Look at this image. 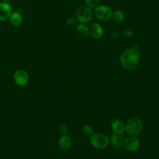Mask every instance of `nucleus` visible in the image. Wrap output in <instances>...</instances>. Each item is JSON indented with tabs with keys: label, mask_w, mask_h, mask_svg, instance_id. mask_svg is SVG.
Segmentation results:
<instances>
[{
	"label": "nucleus",
	"mask_w": 159,
	"mask_h": 159,
	"mask_svg": "<svg viewBox=\"0 0 159 159\" xmlns=\"http://www.w3.org/2000/svg\"><path fill=\"white\" fill-rule=\"evenodd\" d=\"M140 60L139 52L132 48L124 50L120 55V61L122 66L127 70H133L138 65Z\"/></svg>",
	"instance_id": "1"
},
{
	"label": "nucleus",
	"mask_w": 159,
	"mask_h": 159,
	"mask_svg": "<svg viewBox=\"0 0 159 159\" xmlns=\"http://www.w3.org/2000/svg\"><path fill=\"white\" fill-rule=\"evenodd\" d=\"M142 129V123L137 117H132L129 119L125 124V131L130 135L139 134Z\"/></svg>",
	"instance_id": "2"
},
{
	"label": "nucleus",
	"mask_w": 159,
	"mask_h": 159,
	"mask_svg": "<svg viewBox=\"0 0 159 159\" xmlns=\"http://www.w3.org/2000/svg\"><path fill=\"white\" fill-rule=\"evenodd\" d=\"M91 144L96 148H104L107 147L109 143V138L102 133H97L93 134L89 139Z\"/></svg>",
	"instance_id": "3"
},
{
	"label": "nucleus",
	"mask_w": 159,
	"mask_h": 159,
	"mask_svg": "<svg viewBox=\"0 0 159 159\" xmlns=\"http://www.w3.org/2000/svg\"><path fill=\"white\" fill-rule=\"evenodd\" d=\"M92 17V12L88 6L80 7L76 12V20L81 23L89 22Z\"/></svg>",
	"instance_id": "4"
},
{
	"label": "nucleus",
	"mask_w": 159,
	"mask_h": 159,
	"mask_svg": "<svg viewBox=\"0 0 159 159\" xmlns=\"http://www.w3.org/2000/svg\"><path fill=\"white\" fill-rule=\"evenodd\" d=\"M94 14L96 17L101 20H107L112 16V9L106 6H99L95 8Z\"/></svg>",
	"instance_id": "5"
},
{
	"label": "nucleus",
	"mask_w": 159,
	"mask_h": 159,
	"mask_svg": "<svg viewBox=\"0 0 159 159\" xmlns=\"http://www.w3.org/2000/svg\"><path fill=\"white\" fill-rule=\"evenodd\" d=\"M14 80L19 86L25 85L29 81V75L24 70H18L14 74Z\"/></svg>",
	"instance_id": "6"
},
{
	"label": "nucleus",
	"mask_w": 159,
	"mask_h": 159,
	"mask_svg": "<svg viewBox=\"0 0 159 159\" xmlns=\"http://www.w3.org/2000/svg\"><path fill=\"white\" fill-rule=\"evenodd\" d=\"M12 14V7L9 2H0V20H7Z\"/></svg>",
	"instance_id": "7"
},
{
	"label": "nucleus",
	"mask_w": 159,
	"mask_h": 159,
	"mask_svg": "<svg viewBox=\"0 0 159 159\" xmlns=\"http://www.w3.org/2000/svg\"><path fill=\"white\" fill-rule=\"evenodd\" d=\"M139 145L140 142L139 139L134 135L128 137L124 141V147L125 149L129 152H134L137 150Z\"/></svg>",
	"instance_id": "8"
},
{
	"label": "nucleus",
	"mask_w": 159,
	"mask_h": 159,
	"mask_svg": "<svg viewBox=\"0 0 159 159\" xmlns=\"http://www.w3.org/2000/svg\"><path fill=\"white\" fill-rule=\"evenodd\" d=\"M125 139L120 134H115L111 137V143L116 148H120L124 145Z\"/></svg>",
	"instance_id": "9"
},
{
	"label": "nucleus",
	"mask_w": 159,
	"mask_h": 159,
	"mask_svg": "<svg viewBox=\"0 0 159 159\" xmlns=\"http://www.w3.org/2000/svg\"><path fill=\"white\" fill-rule=\"evenodd\" d=\"M89 33L93 37L99 39L103 35V29L100 24L98 23H93L89 27Z\"/></svg>",
	"instance_id": "10"
},
{
	"label": "nucleus",
	"mask_w": 159,
	"mask_h": 159,
	"mask_svg": "<svg viewBox=\"0 0 159 159\" xmlns=\"http://www.w3.org/2000/svg\"><path fill=\"white\" fill-rule=\"evenodd\" d=\"M111 129L116 134H121L125 130V125L120 120H114L111 123Z\"/></svg>",
	"instance_id": "11"
},
{
	"label": "nucleus",
	"mask_w": 159,
	"mask_h": 159,
	"mask_svg": "<svg viewBox=\"0 0 159 159\" xmlns=\"http://www.w3.org/2000/svg\"><path fill=\"white\" fill-rule=\"evenodd\" d=\"M9 19L11 24L15 27L19 26L22 22V17L21 14L17 12H12Z\"/></svg>",
	"instance_id": "12"
},
{
	"label": "nucleus",
	"mask_w": 159,
	"mask_h": 159,
	"mask_svg": "<svg viewBox=\"0 0 159 159\" xmlns=\"http://www.w3.org/2000/svg\"><path fill=\"white\" fill-rule=\"evenodd\" d=\"M58 145L63 150L68 149L71 145L70 138L66 135H63L58 140Z\"/></svg>",
	"instance_id": "13"
},
{
	"label": "nucleus",
	"mask_w": 159,
	"mask_h": 159,
	"mask_svg": "<svg viewBox=\"0 0 159 159\" xmlns=\"http://www.w3.org/2000/svg\"><path fill=\"white\" fill-rule=\"evenodd\" d=\"M76 31L80 36L86 37L89 34V29L84 24H80L76 27Z\"/></svg>",
	"instance_id": "14"
},
{
	"label": "nucleus",
	"mask_w": 159,
	"mask_h": 159,
	"mask_svg": "<svg viewBox=\"0 0 159 159\" xmlns=\"http://www.w3.org/2000/svg\"><path fill=\"white\" fill-rule=\"evenodd\" d=\"M113 20L116 22H120L124 19V14L120 11H116L112 13Z\"/></svg>",
	"instance_id": "15"
},
{
	"label": "nucleus",
	"mask_w": 159,
	"mask_h": 159,
	"mask_svg": "<svg viewBox=\"0 0 159 159\" xmlns=\"http://www.w3.org/2000/svg\"><path fill=\"white\" fill-rule=\"evenodd\" d=\"M82 133L86 137H91L93 134V130L90 125H86L81 128Z\"/></svg>",
	"instance_id": "16"
},
{
	"label": "nucleus",
	"mask_w": 159,
	"mask_h": 159,
	"mask_svg": "<svg viewBox=\"0 0 159 159\" xmlns=\"http://www.w3.org/2000/svg\"><path fill=\"white\" fill-rule=\"evenodd\" d=\"M100 0H85V2L88 7L96 8L98 6Z\"/></svg>",
	"instance_id": "17"
},
{
	"label": "nucleus",
	"mask_w": 159,
	"mask_h": 159,
	"mask_svg": "<svg viewBox=\"0 0 159 159\" xmlns=\"http://www.w3.org/2000/svg\"><path fill=\"white\" fill-rule=\"evenodd\" d=\"M59 132L62 135H65L67 132V128L66 126L65 125H60L58 127Z\"/></svg>",
	"instance_id": "18"
},
{
	"label": "nucleus",
	"mask_w": 159,
	"mask_h": 159,
	"mask_svg": "<svg viewBox=\"0 0 159 159\" xmlns=\"http://www.w3.org/2000/svg\"><path fill=\"white\" fill-rule=\"evenodd\" d=\"M134 34V32L132 30L128 29V30H125L123 32V36L125 37H131Z\"/></svg>",
	"instance_id": "19"
},
{
	"label": "nucleus",
	"mask_w": 159,
	"mask_h": 159,
	"mask_svg": "<svg viewBox=\"0 0 159 159\" xmlns=\"http://www.w3.org/2000/svg\"><path fill=\"white\" fill-rule=\"evenodd\" d=\"M76 21H77L76 18L73 17H71L67 20V24L70 25H73L76 23Z\"/></svg>",
	"instance_id": "20"
},
{
	"label": "nucleus",
	"mask_w": 159,
	"mask_h": 159,
	"mask_svg": "<svg viewBox=\"0 0 159 159\" xmlns=\"http://www.w3.org/2000/svg\"><path fill=\"white\" fill-rule=\"evenodd\" d=\"M119 36V34L117 32H112L111 34V37H112V38H116Z\"/></svg>",
	"instance_id": "21"
},
{
	"label": "nucleus",
	"mask_w": 159,
	"mask_h": 159,
	"mask_svg": "<svg viewBox=\"0 0 159 159\" xmlns=\"http://www.w3.org/2000/svg\"><path fill=\"white\" fill-rule=\"evenodd\" d=\"M139 45L137 44V43H135V44H134L133 45H132V49H134V50H137L138 48H139Z\"/></svg>",
	"instance_id": "22"
},
{
	"label": "nucleus",
	"mask_w": 159,
	"mask_h": 159,
	"mask_svg": "<svg viewBox=\"0 0 159 159\" xmlns=\"http://www.w3.org/2000/svg\"><path fill=\"white\" fill-rule=\"evenodd\" d=\"M11 0H2V1H4V2H8L9 1H10Z\"/></svg>",
	"instance_id": "23"
}]
</instances>
